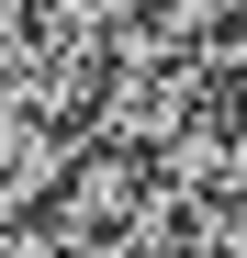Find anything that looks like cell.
<instances>
[{
    "label": "cell",
    "mask_w": 247,
    "mask_h": 258,
    "mask_svg": "<svg viewBox=\"0 0 247 258\" xmlns=\"http://www.w3.org/2000/svg\"><path fill=\"white\" fill-rule=\"evenodd\" d=\"M202 90H214V79H202V56H180V45H157V34H135V45H112V56H101V79H90V123H101V146H112V157H135V168H146V157L202 112Z\"/></svg>",
    "instance_id": "6da1fadb"
},
{
    "label": "cell",
    "mask_w": 247,
    "mask_h": 258,
    "mask_svg": "<svg viewBox=\"0 0 247 258\" xmlns=\"http://www.w3.org/2000/svg\"><path fill=\"white\" fill-rule=\"evenodd\" d=\"M135 213H146V168H135V157H112V146H79V157L56 168L45 213H34V236H45L56 258H101Z\"/></svg>",
    "instance_id": "7a4b0ae2"
},
{
    "label": "cell",
    "mask_w": 247,
    "mask_h": 258,
    "mask_svg": "<svg viewBox=\"0 0 247 258\" xmlns=\"http://www.w3.org/2000/svg\"><path fill=\"white\" fill-rule=\"evenodd\" d=\"M146 12L135 0H34L23 12V45H45V56H79V68H101L112 45H135Z\"/></svg>",
    "instance_id": "3957f363"
}]
</instances>
